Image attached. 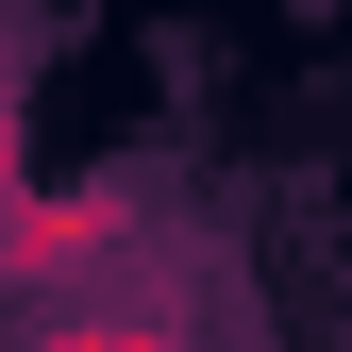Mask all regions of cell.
<instances>
[{"label": "cell", "instance_id": "6da1fadb", "mask_svg": "<svg viewBox=\"0 0 352 352\" xmlns=\"http://www.w3.org/2000/svg\"><path fill=\"white\" fill-rule=\"evenodd\" d=\"M0 352H201V302L185 285H84V302H34Z\"/></svg>", "mask_w": 352, "mask_h": 352}]
</instances>
